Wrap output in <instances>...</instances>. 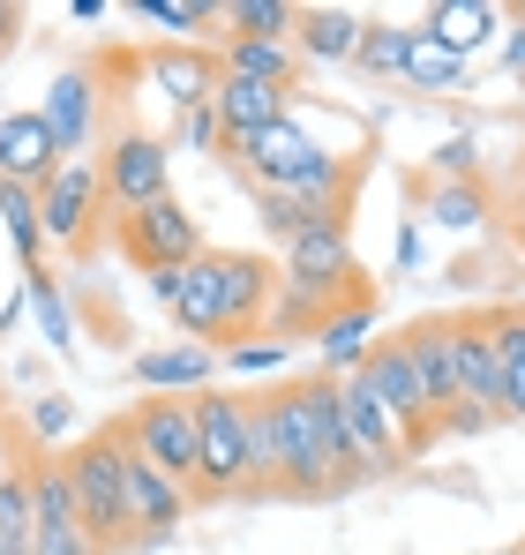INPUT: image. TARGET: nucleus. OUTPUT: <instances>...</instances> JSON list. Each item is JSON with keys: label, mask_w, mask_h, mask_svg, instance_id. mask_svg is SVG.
<instances>
[{"label": "nucleus", "mask_w": 525, "mask_h": 555, "mask_svg": "<svg viewBox=\"0 0 525 555\" xmlns=\"http://www.w3.org/2000/svg\"><path fill=\"white\" fill-rule=\"evenodd\" d=\"M270 300H278V263L270 256H256V248H203L180 271L174 315L188 331V346L233 353V346H248L270 323Z\"/></svg>", "instance_id": "nucleus-1"}, {"label": "nucleus", "mask_w": 525, "mask_h": 555, "mask_svg": "<svg viewBox=\"0 0 525 555\" xmlns=\"http://www.w3.org/2000/svg\"><path fill=\"white\" fill-rule=\"evenodd\" d=\"M248 459H256V503L293 495V503H331V459L316 436L308 383H278L248 398Z\"/></svg>", "instance_id": "nucleus-2"}, {"label": "nucleus", "mask_w": 525, "mask_h": 555, "mask_svg": "<svg viewBox=\"0 0 525 555\" xmlns=\"http://www.w3.org/2000/svg\"><path fill=\"white\" fill-rule=\"evenodd\" d=\"M360 293H368V278H360V263H353V233L316 225V233H300V241L278 248V300H270V323H278V338H316L323 315H338V308L360 300Z\"/></svg>", "instance_id": "nucleus-3"}, {"label": "nucleus", "mask_w": 525, "mask_h": 555, "mask_svg": "<svg viewBox=\"0 0 525 555\" xmlns=\"http://www.w3.org/2000/svg\"><path fill=\"white\" fill-rule=\"evenodd\" d=\"M195 503H256V459H248V398L241 390H195Z\"/></svg>", "instance_id": "nucleus-4"}, {"label": "nucleus", "mask_w": 525, "mask_h": 555, "mask_svg": "<svg viewBox=\"0 0 525 555\" xmlns=\"http://www.w3.org/2000/svg\"><path fill=\"white\" fill-rule=\"evenodd\" d=\"M61 465H68L76 518H84V533L98 541V555H136V526H128V443H120V428L105 421Z\"/></svg>", "instance_id": "nucleus-5"}, {"label": "nucleus", "mask_w": 525, "mask_h": 555, "mask_svg": "<svg viewBox=\"0 0 525 555\" xmlns=\"http://www.w3.org/2000/svg\"><path fill=\"white\" fill-rule=\"evenodd\" d=\"M368 181V151H346V158H323L316 173H300L293 188H262L256 195V218L262 233L285 248V241H300V233H316V225H338L353 233V195Z\"/></svg>", "instance_id": "nucleus-6"}, {"label": "nucleus", "mask_w": 525, "mask_h": 555, "mask_svg": "<svg viewBox=\"0 0 525 555\" xmlns=\"http://www.w3.org/2000/svg\"><path fill=\"white\" fill-rule=\"evenodd\" d=\"M353 383H360V398L390 421V436H398V451H406V465L421 459V451H436V405H428V390H421V375H413V361H406V346L398 338H375L368 353H360V369H353Z\"/></svg>", "instance_id": "nucleus-7"}, {"label": "nucleus", "mask_w": 525, "mask_h": 555, "mask_svg": "<svg viewBox=\"0 0 525 555\" xmlns=\"http://www.w3.org/2000/svg\"><path fill=\"white\" fill-rule=\"evenodd\" d=\"M98 195H105L113 218H128V210H143V203L174 195V143L151 135V128H120V135L98 151Z\"/></svg>", "instance_id": "nucleus-8"}, {"label": "nucleus", "mask_w": 525, "mask_h": 555, "mask_svg": "<svg viewBox=\"0 0 525 555\" xmlns=\"http://www.w3.org/2000/svg\"><path fill=\"white\" fill-rule=\"evenodd\" d=\"M120 443L143 465H158L174 488H195V413H188V398L143 390V398L120 413ZM188 503H195V495H188Z\"/></svg>", "instance_id": "nucleus-9"}, {"label": "nucleus", "mask_w": 525, "mask_h": 555, "mask_svg": "<svg viewBox=\"0 0 525 555\" xmlns=\"http://www.w3.org/2000/svg\"><path fill=\"white\" fill-rule=\"evenodd\" d=\"M323 158H338V151H323V143H316V135L293 120V113H285L278 128H256V135H226V143H218V166H233V173L256 188V195H262V188H293L300 173H316Z\"/></svg>", "instance_id": "nucleus-10"}, {"label": "nucleus", "mask_w": 525, "mask_h": 555, "mask_svg": "<svg viewBox=\"0 0 525 555\" xmlns=\"http://www.w3.org/2000/svg\"><path fill=\"white\" fill-rule=\"evenodd\" d=\"M113 233H120V256H128L143 278L188 271V263L210 248V241H203V225H195V210H180V195H158V203H143V210L113 218Z\"/></svg>", "instance_id": "nucleus-11"}, {"label": "nucleus", "mask_w": 525, "mask_h": 555, "mask_svg": "<svg viewBox=\"0 0 525 555\" xmlns=\"http://www.w3.org/2000/svg\"><path fill=\"white\" fill-rule=\"evenodd\" d=\"M98 166L84 158H68L53 181L38 188V225H46V248H68V256H84L90 248V225H98Z\"/></svg>", "instance_id": "nucleus-12"}, {"label": "nucleus", "mask_w": 525, "mask_h": 555, "mask_svg": "<svg viewBox=\"0 0 525 555\" xmlns=\"http://www.w3.org/2000/svg\"><path fill=\"white\" fill-rule=\"evenodd\" d=\"M113 428H120V421H113ZM188 511H195V503H188V488H174L158 465H143L136 451H128V526H136V548L174 541Z\"/></svg>", "instance_id": "nucleus-13"}, {"label": "nucleus", "mask_w": 525, "mask_h": 555, "mask_svg": "<svg viewBox=\"0 0 525 555\" xmlns=\"http://www.w3.org/2000/svg\"><path fill=\"white\" fill-rule=\"evenodd\" d=\"M481 331H488V353H496V413L525 421V300L481 308Z\"/></svg>", "instance_id": "nucleus-14"}, {"label": "nucleus", "mask_w": 525, "mask_h": 555, "mask_svg": "<svg viewBox=\"0 0 525 555\" xmlns=\"http://www.w3.org/2000/svg\"><path fill=\"white\" fill-rule=\"evenodd\" d=\"M61 143L46 128V113H8L0 120V181H23V188H46L61 173Z\"/></svg>", "instance_id": "nucleus-15"}, {"label": "nucleus", "mask_w": 525, "mask_h": 555, "mask_svg": "<svg viewBox=\"0 0 525 555\" xmlns=\"http://www.w3.org/2000/svg\"><path fill=\"white\" fill-rule=\"evenodd\" d=\"M151 83L166 91V105L174 113H188V105H210V91H218V53L210 46H151Z\"/></svg>", "instance_id": "nucleus-16"}, {"label": "nucleus", "mask_w": 525, "mask_h": 555, "mask_svg": "<svg viewBox=\"0 0 525 555\" xmlns=\"http://www.w3.org/2000/svg\"><path fill=\"white\" fill-rule=\"evenodd\" d=\"M46 128H53V143H61V158L68 151H90V135H98V68H68L53 91H46Z\"/></svg>", "instance_id": "nucleus-17"}, {"label": "nucleus", "mask_w": 525, "mask_h": 555, "mask_svg": "<svg viewBox=\"0 0 525 555\" xmlns=\"http://www.w3.org/2000/svg\"><path fill=\"white\" fill-rule=\"evenodd\" d=\"M360 30H368V15H353V8H300V23H293V53H300V68H308V61H323V68H353Z\"/></svg>", "instance_id": "nucleus-18"}, {"label": "nucleus", "mask_w": 525, "mask_h": 555, "mask_svg": "<svg viewBox=\"0 0 525 555\" xmlns=\"http://www.w3.org/2000/svg\"><path fill=\"white\" fill-rule=\"evenodd\" d=\"M210 113H218V135H256V128H278L293 113V98L270 91V83H248V76H218Z\"/></svg>", "instance_id": "nucleus-19"}, {"label": "nucleus", "mask_w": 525, "mask_h": 555, "mask_svg": "<svg viewBox=\"0 0 525 555\" xmlns=\"http://www.w3.org/2000/svg\"><path fill=\"white\" fill-rule=\"evenodd\" d=\"M136 383L166 390V398H195L218 383V353L210 346H151V353H136Z\"/></svg>", "instance_id": "nucleus-20"}, {"label": "nucleus", "mask_w": 525, "mask_h": 555, "mask_svg": "<svg viewBox=\"0 0 525 555\" xmlns=\"http://www.w3.org/2000/svg\"><path fill=\"white\" fill-rule=\"evenodd\" d=\"M450 369H458V405H488V413H496V353H488L481 308H473V315H450ZM496 421H503V413H496Z\"/></svg>", "instance_id": "nucleus-21"}, {"label": "nucleus", "mask_w": 525, "mask_h": 555, "mask_svg": "<svg viewBox=\"0 0 525 555\" xmlns=\"http://www.w3.org/2000/svg\"><path fill=\"white\" fill-rule=\"evenodd\" d=\"M338 413H346V436H353V451H360V465H368L375 480H390V473L406 465V451H398L390 421L360 398V383H353V375H338Z\"/></svg>", "instance_id": "nucleus-22"}, {"label": "nucleus", "mask_w": 525, "mask_h": 555, "mask_svg": "<svg viewBox=\"0 0 525 555\" xmlns=\"http://www.w3.org/2000/svg\"><path fill=\"white\" fill-rule=\"evenodd\" d=\"M413 203H421V218L443 225V233H481L488 225V210H496V195L488 181H413Z\"/></svg>", "instance_id": "nucleus-23"}, {"label": "nucleus", "mask_w": 525, "mask_h": 555, "mask_svg": "<svg viewBox=\"0 0 525 555\" xmlns=\"http://www.w3.org/2000/svg\"><path fill=\"white\" fill-rule=\"evenodd\" d=\"M218 76H248V83H270V91H300V53L278 46V38H226L218 46Z\"/></svg>", "instance_id": "nucleus-24"}, {"label": "nucleus", "mask_w": 525, "mask_h": 555, "mask_svg": "<svg viewBox=\"0 0 525 555\" xmlns=\"http://www.w3.org/2000/svg\"><path fill=\"white\" fill-rule=\"evenodd\" d=\"M368 323H375V293H360V300H346L338 315H323L316 353L331 361V375H353V369H360V353H368Z\"/></svg>", "instance_id": "nucleus-25"}, {"label": "nucleus", "mask_w": 525, "mask_h": 555, "mask_svg": "<svg viewBox=\"0 0 525 555\" xmlns=\"http://www.w3.org/2000/svg\"><path fill=\"white\" fill-rule=\"evenodd\" d=\"M0 225H8V241H15V263H23V278H30V271H46V225H38V188L0 181Z\"/></svg>", "instance_id": "nucleus-26"}, {"label": "nucleus", "mask_w": 525, "mask_h": 555, "mask_svg": "<svg viewBox=\"0 0 525 555\" xmlns=\"http://www.w3.org/2000/svg\"><path fill=\"white\" fill-rule=\"evenodd\" d=\"M421 30H428L436 46H450L458 61H465V53H473V46H481V38L496 30V8H488V0H436V8L421 15Z\"/></svg>", "instance_id": "nucleus-27"}, {"label": "nucleus", "mask_w": 525, "mask_h": 555, "mask_svg": "<svg viewBox=\"0 0 525 555\" xmlns=\"http://www.w3.org/2000/svg\"><path fill=\"white\" fill-rule=\"evenodd\" d=\"M413 38H421V23H368V30H360L353 68H360V76H375V83H398V76H406V61H413Z\"/></svg>", "instance_id": "nucleus-28"}, {"label": "nucleus", "mask_w": 525, "mask_h": 555, "mask_svg": "<svg viewBox=\"0 0 525 555\" xmlns=\"http://www.w3.org/2000/svg\"><path fill=\"white\" fill-rule=\"evenodd\" d=\"M210 8L233 38H278V46H293V23H300L293 0H210Z\"/></svg>", "instance_id": "nucleus-29"}, {"label": "nucleus", "mask_w": 525, "mask_h": 555, "mask_svg": "<svg viewBox=\"0 0 525 555\" xmlns=\"http://www.w3.org/2000/svg\"><path fill=\"white\" fill-rule=\"evenodd\" d=\"M398 83H413V91H428V98H443V91H473L465 61H458L450 46H436L428 30L413 38V61H406V76H398Z\"/></svg>", "instance_id": "nucleus-30"}, {"label": "nucleus", "mask_w": 525, "mask_h": 555, "mask_svg": "<svg viewBox=\"0 0 525 555\" xmlns=\"http://www.w3.org/2000/svg\"><path fill=\"white\" fill-rule=\"evenodd\" d=\"M128 15H136V23H151V30H166V46H188V30L218 23V8H210V0H128Z\"/></svg>", "instance_id": "nucleus-31"}, {"label": "nucleus", "mask_w": 525, "mask_h": 555, "mask_svg": "<svg viewBox=\"0 0 525 555\" xmlns=\"http://www.w3.org/2000/svg\"><path fill=\"white\" fill-rule=\"evenodd\" d=\"M23 300L38 308V331H46V346H53V353H76V323H68V300H61L53 271H30V278H23Z\"/></svg>", "instance_id": "nucleus-32"}, {"label": "nucleus", "mask_w": 525, "mask_h": 555, "mask_svg": "<svg viewBox=\"0 0 525 555\" xmlns=\"http://www.w3.org/2000/svg\"><path fill=\"white\" fill-rule=\"evenodd\" d=\"M30 459L0 480V548H30V526H38V511H30Z\"/></svg>", "instance_id": "nucleus-33"}, {"label": "nucleus", "mask_w": 525, "mask_h": 555, "mask_svg": "<svg viewBox=\"0 0 525 555\" xmlns=\"http://www.w3.org/2000/svg\"><path fill=\"white\" fill-rule=\"evenodd\" d=\"M428 181H481V151H473V135H450L428 151Z\"/></svg>", "instance_id": "nucleus-34"}, {"label": "nucleus", "mask_w": 525, "mask_h": 555, "mask_svg": "<svg viewBox=\"0 0 525 555\" xmlns=\"http://www.w3.org/2000/svg\"><path fill=\"white\" fill-rule=\"evenodd\" d=\"M218 369H233V375H270V369H285V338H248V346L218 353Z\"/></svg>", "instance_id": "nucleus-35"}, {"label": "nucleus", "mask_w": 525, "mask_h": 555, "mask_svg": "<svg viewBox=\"0 0 525 555\" xmlns=\"http://www.w3.org/2000/svg\"><path fill=\"white\" fill-rule=\"evenodd\" d=\"M174 143H180V151L218 158V143H226V135H218V113H210V105H188V113H180V128H174Z\"/></svg>", "instance_id": "nucleus-36"}, {"label": "nucleus", "mask_w": 525, "mask_h": 555, "mask_svg": "<svg viewBox=\"0 0 525 555\" xmlns=\"http://www.w3.org/2000/svg\"><path fill=\"white\" fill-rule=\"evenodd\" d=\"M68 428H76V405H68L61 390H46V398L30 405V436H38V443H61Z\"/></svg>", "instance_id": "nucleus-37"}, {"label": "nucleus", "mask_w": 525, "mask_h": 555, "mask_svg": "<svg viewBox=\"0 0 525 555\" xmlns=\"http://www.w3.org/2000/svg\"><path fill=\"white\" fill-rule=\"evenodd\" d=\"M30 555H98L84 526H30Z\"/></svg>", "instance_id": "nucleus-38"}, {"label": "nucleus", "mask_w": 525, "mask_h": 555, "mask_svg": "<svg viewBox=\"0 0 525 555\" xmlns=\"http://www.w3.org/2000/svg\"><path fill=\"white\" fill-rule=\"evenodd\" d=\"M488 428H496L488 405H443V421H436V436H488Z\"/></svg>", "instance_id": "nucleus-39"}, {"label": "nucleus", "mask_w": 525, "mask_h": 555, "mask_svg": "<svg viewBox=\"0 0 525 555\" xmlns=\"http://www.w3.org/2000/svg\"><path fill=\"white\" fill-rule=\"evenodd\" d=\"M23 459H30V451H23V436H15V428H8V413H0V480H8Z\"/></svg>", "instance_id": "nucleus-40"}, {"label": "nucleus", "mask_w": 525, "mask_h": 555, "mask_svg": "<svg viewBox=\"0 0 525 555\" xmlns=\"http://www.w3.org/2000/svg\"><path fill=\"white\" fill-rule=\"evenodd\" d=\"M15 38H23V8H15V0H0V53H8Z\"/></svg>", "instance_id": "nucleus-41"}, {"label": "nucleus", "mask_w": 525, "mask_h": 555, "mask_svg": "<svg viewBox=\"0 0 525 555\" xmlns=\"http://www.w3.org/2000/svg\"><path fill=\"white\" fill-rule=\"evenodd\" d=\"M503 68H511V76H525V23L503 38Z\"/></svg>", "instance_id": "nucleus-42"}, {"label": "nucleus", "mask_w": 525, "mask_h": 555, "mask_svg": "<svg viewBox=\"0 0 525 555\" xmlns=\"http://www.w3.org/2000/svg\"><path fill=\"white\" fill-rule=\"evenodd\" d=\"M511 248H518V256H525V210H518V218H511Z\"/></svg>", "instance_id": "nucleus-43"}, {"label": "nucleus", "mask_w": 525, "mask_h": 555, "mask_svg": "<svg viewBox=\"0 0 525 555\" xmlns=\"http://www.w3.org/2000/svg\"><path fill=\"white\" fill-rule=\"evenodd\" d=\"M496 555H525V541H511V548H496Z\"/></svg>", "instance_id": "nucleus-44"}, {"label": "nucleus", "mask_w": 525, "mask_h": 555, "mask_svg": "<svg viewBox=\"0 0 525 555\" xmlns=\"http://www.w3.org/2000/svg\"><path fill=\"white\" fill-rule=\"evenodd\" d=\"M518 203H525V166H518Z\"/></svg>", "instance_id": "nucleus-45"}, {"label": "nucleus", "mask_w": 525, "mask_h": 555, "mask_svg": "<svg viewBox=\"0 0 525 555\" xmlns=\"http://www.w3.org/2000/svg\"><path fill=\"white\" fill-rule=\"evenodd\" d=\"M0 555H30V548H0Z\"/></svg>", "instance_id": "nucleus-46"}, {"label": "nucleus", "mask_w": 525, "mask_h": 555, "mask_svg": "<svg viewBox=\"0 0 525 555\" xmlns=\"http://www.w3.org/2000/svg\"><path fill=\"white\" fill-rule=\"evenodd\" d=\"M518 541H525V533H518Z\"/></svg>", "instance_id": "nucleus-47"}]
</instances>
